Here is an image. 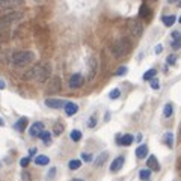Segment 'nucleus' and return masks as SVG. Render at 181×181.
Masks as SVG:
<instances>
[{"label": "nucleus", "instance_id": "nucleus-5", "mask_svg": "<svg viewBox=\"0 0 181 181\" xmlns=\"http://www.w3.org/2000/svg\"><path fill=\"white\" fill-rule=\"evenodd\" d=\"M128 30L131 36L134 38H140V35L143 32V27H142V23L139 20H130L128 21Z\"/></svg>", "mask_w": 181, "mask_h": 181}, {"label": "nucleus", "instance_id": "nucleus-16", "mask_svg": "<svg viewBox=\"0 0 181 181\" xmlns=\"http://www.w3.org/2000/svg\"><path fill=\"white\" fill-rule=\"evenodd\" d=\"M118 142H119V145H122V147H128V145L133 143V136H131V134H124V136L118 138Z\"/></svg>", "mask_w": 181, "mask_h": 181}, {"label": "nucleus", "instance_id": "nucleus-8", "mask_svg": "<svg viewBox=\"0 0 181 181\" xmlns=\"http://www.w3.org/2000/svg\"><path fill=\"white\" fill-rule=\"evenodd\" d=\"M45 106L50 109H60L62 106H65L63 100H58V98H47L45 100Z\"/></svg>", "mask_w": 181, "mask_h": 181}, {"label": "nucleus", "instance_id": "nucleus-27", "mask_svg": "<svg viewBox=\"0 0 181 181\" xmlns=\"http://www.w3.org/2000/svg\"><path fill=\"white\" fill-rule=\"evenodd\" d=\"M172 112H173V107L172 104H166L163 109V115L166 116V118H169V116H172Z\"/></svg>", "mask_w": 181, "mask_h": 181}, {"label": "nucleus", "instance_id": "nucleus-22", "mask_svg": "<svg viewBox=\"0 0 181 181\" xmlns=\"http://www.w3.org/2000/svg\"><path fill=\"white\" fill-rule=\"evenodd\" d=\"M39 139H41V140H44L45 143H50V140H52V133H50V131H45V130H44L43 133L39 134Z\"/></svg>", "mask_w": 181, "mask_h": 181}, {"label": "nucleus", "instance_id": "nucleus-10", "mask_svg": "<svg viewBox=\"0 0 181 181\" xmlns=\"http://www.w3.org/2000/svg\"><path fill=\"white\" fill-rule=\"evenodd\" d=\"M44 131V124L43 122H35L33 125L30 127V136L33 138H39V134Z\"/></svg>", "mask_w": 181, "mask_h": 181}, {"label": "nucleus", "instance_id": "nucleus-37", "mask_svg": "<svg viewBox=\"0 0 181 181\" xmlns=\"http://www.w3.org/2000/svg\"><path fill=\"white\" fill-rule=\"evenodd\" d=\"M175 62H177V56H175V54H171V56H168V63H169V65H173Z\"/></svg>", "mask_w": 181, "mask_h": 181}, {"label": "nucleus", "instance_id": "nucleus-39", "mask_svg": "<svg viewBox=\"0 0 181 181\" xmlns=\"http://www.w3.org/2000/svg\"><path fill=\"white\" fill-rule=\"evenodd\" d=\"M5 88V82L3 80H0V89H3Z\"/></svg>", "mask_w": 181, "mask_h": 181}, {"label": "nucleus", "instance_id": "nucleus-28", "mask_svg": "<svg viewBox=\"0 0 181 181\" xmlns=\"http://www.w3.org/2000/svg\"><path fill=\"white\" fill-rule=\"evenodd\" d=\"M80 166H82V162H80V160H71V162L68 163V168L69 169H73V171L78 169Z\"/></svg>", "mask_w": 181, "mask_h": 181}, {"label": "nucleus", "instance_id": "nucleus-17", "mask_svg": "<svg viewBox=\"0 0 181 181\" xmlns=\"http://www.w3.org/2000/svg\"><path fill=\"white\" fill-rule=\"evenodd\" d=\"M148 155V147L147 145H139L136 148V157L138 158H145Z\"/></svg>", "mask_w": 181, "mask_h": 181}, {"label": "nucleus", "instance_id": "nucleus-9", "mask_svg": "<svg viewBox=\"0 0 181 181\" xmlns=\"http://www.w3.org/2000/svg\"><path fill=\"white\" fill-rule=\"evenodd\" d=\"M124 163H125V158H124L122 155L116 157V158L112 162V164H110V171H112V172H118L119 169H122Z\"/></svg>", "mask_w": 181, "mask_h": 181}, {"label": "nucleus", "instance_id": "nucleus-24", "mask_svg": "<svg viewBox=\"0 0 181 181\" xmlns=\"http://www.w3.org/2000/svg\"><path fill=\"white\" fill-rule=\"evenodd\" d=\"M69 138H71V140H74V142H78V140L82 139V133H80L78 130H73L71 134H69Z\"/></svg>", "mask_w": 181, "mask_h": 181}, {"label": "nucleus", "instance_id": "nucleus-40", "mask_svg": "<svg viewBox=\"0 0 181 181\" xmlns=\"http://www.w3.org/2000/svg\"><path fill=\"white\" fill-rule=\"evenodd\" d=\"M53 175H54V168H53L52 172H48V177H53Z\"/></svg>", "mask_w": 181, "mask_h": 181}, {"label": "nucleus", "instance_id": "nucleus-42", "mask_svg": "<svg viewBox=\"0 0 181 181\" xmlns=\"http://www.w3.org/2000/svg\"><path fill=\"white\" fill-rule=\"evenodd\" d=\"M0 125H2V127L5 125V122H3V119H0Z\"/></svg>", "mask_w": 181, "mask_h": 181}, {"label": "nucleus", "instance_id": "nucleus-4", "mask_svg": "<svg viewBox=\"0 0 181 181\" xmlns=\"http://www.w3.org/2000/svg\"><path fill=\"white\" fill-rule=\"evenodd\" d=\"M21 18H23V14L18 12V11H14V12H9L6 15H3V17L0 18V30H6L11 24L20 21Z\"/></svg>", "mask_w": 181, "mask_h": 181}, {"label": "nucleus", "instance_id": "nucleus-45", "mask_svg": "<svg viewBox=\"0 0 181 181\" xmlns=\"http://www.w3.org/2000/svg\"><path fill=\"white\" fill-rule=\"evenodd\" d=\"M180 23H181V17H180Z\"/></svg>", "mask_w": 181, "mask_h": 181}, {"label": "nucleus", "instance_id": "nucleus-21", "mask_svg": "<svg viewBox=\"0 0 181 181\" xmlns=\"http://www.w3.org/2000/svg\"><path fill=\"white\" fill-rule=\"evenodd\" d=\"M164 142H166V145L169 148L173 147V134L171 133V131H168L166 134H164Z\"/></svg>", "mask_w": 181, "mask_h": 181}, {"label": "nucleus", "instance_id": "nucleus-15", "mask_svg": "<svg viewBox=\"0 0 181 181\" xmlns=\"http://www.w3.org/2000/svg\"><path fill=\"white\" fill-rule=\"evenodd\" d=\"M27 122H29V119L27 118H20V119L15 122V125H14V128L17 130V131H24L26 130V125H27Z\"/></svg>", "mask_w": 181, "mask_h": 181}, {"label": "nucleus", "instance_id": "nucleus-32", "mask_svg": "<svg viewBox=\"0 0 181 181\" xmlns=\"http://www.w3.org/2000/svg\"><path fill=\"white\" fill-rule=\"evenodd\" d=\"M95 125H97V116L92 115V116H91V119H89V122H88V127H89V128H94Z\"/></svg>", "mask_w": 181, "mask_h": 181}, {"label": "nucleus", "instance_id": "nucleus-35", "mask_svg": "<svg viewBox=\"0 0 181 181\" xmlns=\"http://www.w3.org/2000/svg\"><path fill=\"white\" fill-rule=\"evenodd\" d=\"M125 73H127V67H119L115 71V76H124Z\"/></svg>", "mask_w": 181, "mask_h": 181}, {"label": "nucleus", "instance_id": "nucleus-30", "mask_svg": "<svg viewBox=\"0 0 181 181\" xmlns=\"http://www.w3.org/2000/svg\"><path fill=\"white\" fill-rule=\"evenodd\" d=\"M62 131H63V124L56 122V124H54V130H53V133H54V134H60Z\"/></svg>", "mask_w": 181, "mask_h": 181}, {"label": "nucleus", "instance_id": "nucleus-11", "mask_svg": "<svg viewBox=\"0 0 181 181\" xmlns=\"http://www.w3.org/2000/svg\"><path fill=\"white\" fill-rule=\"evenodd\" d=\"M63 109H65V113H67L68 116H73V115H76V113L78 112V106L76 103H71V101L65 103Z\"/></svg>", "mask_w": 181, "mask_h": 181}, {"label": "nucleus", "instance_id": "nucleus-7", "mask_svg": "<svg viewBox=\"0 0 181 181\" xmlns=\"http://www.w3.org/2000/svg\"><path fill=\"white\" fill-rule=\"evenodd\" d=\"M60 88H62V82H60V78L58 77V76H54V77H52V80H50L47 91H48L50 94H54V92L60 91Z\"/></svg>", "mask_w": 181, "mask_h": 181}, {"label": "nucleus", "instance_id": "nucleus-6", "mask_svg": "<svg viewBox=\"0 0 181 181\" xmlns=\"http://www.w3.org/2000/svg\"><path fill=\"white\" fill-rule=\"evenodd\" d=\"M83 82H85L83 76H82V74H78V73H76V74H73V76L69 77L68 85H69L71 89H77V88H80L82 85H83Z\"/></svg>", "mask_w": 181, "mask_h": 181}, {"label": "nucleus", "instance_id": "nucleus-36", "mask_svg": "<svg viewBox=\"0 0 181 181\" xmlns=\"http://www.w3.org/2000/svg\"><path fill=\"white\" fill-rule=\"evenodd\" d=\"M29 163H30V157H24V158H21V160H20V164H21L23 168H27Z\"/></svg>", "mask_w": 181, "mask_h": 181}, {"label": "nucleus", "instance_id": "nucleus-34", "mask_svg": "<svg viewBox=\"0 0 181 181\" xmlns=\"http://www.w3.org/2000/svg\"><path fill=\"white\" fill-rule=\"evenodd\" d=\"M151 88H153V89H155V91H157V89H160V82H158L155 77L151 78Z\"/></svg>", "mask_w": 181, "mask_h": 181}, {"label": "nucleus", "instance_id": "nucleus-33", "mask_svg": "<svg viewBox=\"0 0 181 181\" xmlns=\"http://www.w3.org/2000/svg\"><path fill=\"white\" fill-rule=\"evenodd\" d=\"M82 158H83V162H86V163L94 160V158H92V154H89V153H83V154H82Z\"/></svg>", "mask_w": 181, "mask_h": 181}, {"label": "nucleus", "instance_id": "nucleus-41", "mask_svg": "<svg viewBox=\"0 0 181 181\" xmlns=\"http://www.w3.org/2000/svg\"><path fill=\"white\" fill-rule=\"evenodd\" d=\"M73 181H85V180H82V178H74Z\"/></svg>", "mask_w": 181, "mask_h": 181}, {"label": "nucleus", "instance_id": "nucleus-12", "mask_svg": "<svg viewBox=\"0 0 181 181\" xmlns=\"http://www.w3.org/2000/svg\"><path fill=\"white\" fill-rule=\"evenodd\" d=\"M171 36H172V44H171V45H172L173 50L181 48V33H180V32H177V30H175V32H172Z\"/></svg>", "mask_w": 181, "mask_h": 181}, {"label": "nucleus", "instance_id": "nucleus-20", "mask_svg": "<svg viewBox=\"0 0 181 181\" xmlns=\"http://www.w3.org/2000/svg\"><path fill=\"white\" fill-rule=\"evenodd\" d=\"M107 157H109V154H107L106 151H104V153H101V154L98 155V158H95V162H94L95 166H103L104 162L107 160Z\"/></svg>", "mask_w": 181, "mask_h": 181}, {"label": "nucleus", "instance_id": "nucleus-25", "mask_svg": "<svg viewBox=\"0 0 181 181\" xmlns=\"http://www.w3.org/2000/svg\"><path fill=\"white\" fill-rule=\"evenodd\" d=\"M151 177V171H149V168L148 169H142L140 172H139V178L140 180H148Z\"/></svg>", "mask_w": 181, "mask_h": 181}, {"label": "nucleus", "instance_id": "nucleus-13", "mask_svg": "<svg viewBox=\"0 0 181 181\" xmlns=\"http://www.w3.org/2000/svg\"><path fill=\"white\" fill-rule=\"evenodd\" d=\"M147 166L149 168V169H151V171H160V164H158V162H157L155 155H151V157H148Z\"/></svg>", "mask_w": 181, "mask_h": 181}, {"label": "nucleus", "instance_id": "nucleus-14", "mask_svg": "<svg viewBox=\"0 0 181 181\" xmlns=\"http://www.w3.org/2000/svg\"><path fill=\"white\" fill-rule=\"evenodd\" d=\"M97 59L95 58H91L89 60V80H92L95 77V74H97Z\"/></svg>", "mask_w": 181, "mask_h": 181}, {"label": "nucleus", "instance_id": "nucleus-44", "mask_svg": "<svg viewBox=\"0 0 181 181\" xmlns=\"http://www.w3.org/2000/svg\"><path fill=\"white\" fill-rule=\"evenodd\" d=\"M169 2H178V0H169Z\"/></svg>", "mask_w": 181, "mask_h": 181}, {"label": "nucleus", "instance_id": "nucleus-26", "mask_svg": "<svg viewBox=\"0 0 181 181\" xmlns=\"http://www.w3.org/2000/svg\"><path fill=\"white\" fill-rule=\"evenodd\" d=\"M155 74H157V71H155L154 68L148 69L147 73L143 74V80H151V78H154V77H155Z\"/></svg>", "mask_w": 181, "mask_h": 181}, {"label": "nucleus", "instance_id": "nucleus-29", "mask_svg": "<svg viewBox=\"0 0 181 181\" xmlns=\"http://www.w3.org/2000/svg\"><path fill=\"white\" fill-rule=\"evenodd\" d=\"M18 3H20V0H3V2H0L2 6H14V5H18Z\"/></svg>", "mask_w": 181, "mask_h": 181}, {"label": "nucleus", "instance_id": "nucleus-23", "mask_svg": "<svg viewBox=\"0 0 181 181\" xmlns=\"http://www.w3.org/2000/svg\"><path fill=\"white\" fill-rule=\"evenodd\" d=\"M177 21V18H175V15H168V17H163V23H164V26H168V27H171Z\"/></svg>", "mask_w": 181, "mask_h": 181}, {"label": "nucleus", "instance_id": "nucleus-46", "mask_svg": "<svg viewBox=\"0 0 181 181\" xmlns=\"http://www.w3.org/2000/svg\"><path fill=\"white\" fill-rule=\"evenodd\" d=\"M180 133H181V131H180Z\"/></svg>", "mask_w": 181, "mask_h": 181}, {"label": "nucleus", "instance_id": "nucleus-38", "mask_svg": "<svg viewBox=\"0 0 181 181\" xmlns=\"http://www.w3.org/2000/svg\"><path fill=\"white\" fill-rule=\"evenodd\" d=\"M162 50H163V47H162V45L158 44V45L155 47V53H157V54H160V53H162Z\"/></svg>", "mask_w": 181, "mask_h": 181}, {"label": "nucleus", "instance_id": "nucleus-43", "mask_svg": "<svg viewBox=\"0 0 181 181\" xmlns=\"http://www.w3.org/2000/svg\"><path fill=\"white\" fill-rule=\"evenodd\" d=\"M178 168H180V169H181V162H180V163H178Z\"/></svg>", "mask_w": 181, "mask_h": 181}, {"label": "nucleus", "instance_id": "nucleus-1", "mask_svg": "<svg viewBox=\"0 0 181 181\" xmlns=\"http://www.w3.org/2000/svg\"><path fill=\"white\" fill-rule=\"evenodd\" d=\"M50 74H52V65L47 63V62H41V63L35 65L33 68L26 71L23 78L24 80H35L38 83H44L50 78Z\"/></svg>", "mask_w": 181, "mask_h": 181}, {"label": "nucleus", "instance_id": "nucleus-2", "mask_svg": "<svg viewBox=\"0 0 181 181\" xmlns=\"http://www.w3.org/2000/svg\"><path fill=\"white\" fill-rule=\"evenodd\" d=\"M131 50V43L127 38H121L118 41H115L112 45V52L116 58H122Z\"/></svg>", "mask_w": 181, "mask_h": 181}, {"label": "nucleus", "instance_id": "nucleus-19", "mask_svg": "<svg viewBox=\"0 0 181 181\" xmlns=\"http://www.w3.org/2000/svg\"><path fill=\"white\" fill-rule=\"evenodd\" d=\"M48 162H50V158L47 157V155H36V158H35V163L39 164V166H45V164H48Z\"/></svg>", "mask_w": 181, "mask_h": 181}, {"label": "nucleus", "instance_id": "nucleus-31", "mask_svg": "<svg viewBox=\"0 0 181 181\" xmlns=\"http://www.w3.org/2000/svg\"><path fill=\"white\" fill-rule=\"evenodd\" d=\"M119 95H121L119 89H113V91H110L109 97H110V100H116V98H119Z\"/></svg>", "mask_w": 181, "mask_h": 181}, {"label": "nucleus", "instance_id": "nucleus-18", "mask_svg": "<svg viewBox=\"0 0 181 181\" xmlns=\"http://www.w3.org/2000/svg\"><path fill=\"white\" fill-rule=\"evenodd\" d=\"M139 15H140V18H149L151 17V9L148 8L147 5H142L139 9Z\"/></svg>", "mask_w": 181, "mask_h": 181}, {"label": "nucleus", "instance_id": "nucleus-3", "mask_svg": "<svg viewBox=\"0 0 181 181\" xmlns=\"http://www.w3.org/2000/svg\"><path fill=\"white\" fill-rule=\"evenodd\" d=\"M12 63L17 67H23L26 63H30L35 59V54L32 52H17L12 54Z\"/></svg>", "mask_w": 181, "mask_h": 181}]
</instances>
